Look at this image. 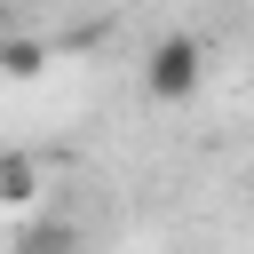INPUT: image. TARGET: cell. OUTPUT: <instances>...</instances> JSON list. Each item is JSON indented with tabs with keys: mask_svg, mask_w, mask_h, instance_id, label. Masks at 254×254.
<instances>
[{
	"mask_svg": "<svg viewBox=\"0 0 254 254\" xmlns=\"http://www.w3.org/2000/svg\"><path fill=\"white\" fill-rule=\"evenodd\" d=\"M198 79H206V40H198V32H167V40L143 56V87H151L159 103H190Z\"/></svg>",
	"mask_w": 254,
	"mask_h": 254,
	"instance_id": "6da1fadb",
	"label": "cell"
},
{
	"mask_svg": "<svg viewBox=\"0 0 254 254\" xmlns=\"http://www.w3.org/2000/svg\"><path fill=\"white\" fill-rule=\"evenodd\" d=\"M32 198H40V167L24 151H8L0 159V206H32Z\"/></svg>",
	"mask_w": 254,
	"mask_h": 254,
	"instance_id": "7a4b0ae2",
	"label": "cell"
},
{
	"mask_svg": "<svg viewBox=\"0 0 254 254\" xmlns=\"http://www.w3.org/2000/svg\"><path fill=\"white\" fill-rule=\"evenodd\" d=\"M16 254H79V230H71L64 214H48V222H32V230L16 238Z\"/></svg>",
	"mask_w": 254,
	"mask_h": 254,
	"instance_id": "3957f363",
	"label": "cell"
},
{
	"mask_svg": "<svg viewBox=\"0 0 254 254\" xmlns=\"http://www.w3.org/2000/svg\"><path fill=\"white\" fill-rule=\"evenodd\" d=\"M0 71H8V79H40V71H48V48H40V40H0Z\"/></svg>",
	"mask_w": 254,
	"mask_h": 254,
	"instance_id": "277c9868",
	"label": "cell"
}]
</instances>
